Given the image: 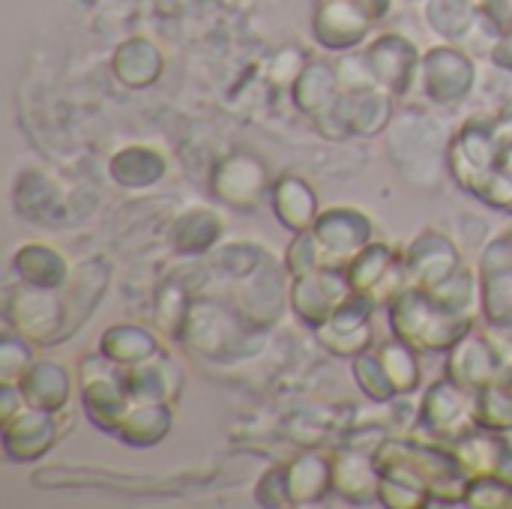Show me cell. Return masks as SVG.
<instances>
[{
  "instance_id": "obj_6",
  "label": "cell",
  "mask_w": 512,
  "mask_h": 509,
  "mask_svg": "<svg viewBox=\"0 0 512 509\" xmlns=\"http://www.w3.org/2000/svg\"><path fill=\"white\" fill-rule=\"evenodd\" d=\"M492 57H495V63H498V66H507V69H512V30H507V33H501V36H498V45H495Z\"/></svg>"
},
{
  "instance_id": "obj_3",
  "label": "cell",
  "mask_w": 512,
  "mask_h": 509,
  "mask_svg": "<svg viewBox=\"0 0 512 509\" xmlns=\"http://www.w3.org/2000/svg\"><path fill=\"white\" fill-rule=\"evenodd\" d=\"M426 15H429V24L450 39L465 36L471 30V24L480 21L477 0H432Z\"/></svg>"
},
{
  "instance_id": "obj_5",
  "label": "cell",
  "mask_w": 512,
  "mask_h": 509,
  "mask_svg": "<svg viewBox=\"0 0 512 509\" xmlns=\"http://www.w3.org/2000/svg\"><path fill=\"white\" fill-rule=\"evenodd\" d=\"M390 252L384 249V246H375V249H369L366 255H360V261L354 264V285L360 288H369V285H375L381 276H384V267H387V258Z\"/></svg>"
},
{
  "instance_id": "obj_7",
  "label": "cell",
  "mask_w": 512,
  "mask_h": 509,
  "mask_svg": "<svg viewBox=\"0 0 512 509\" xmlns=\"http://www.w3.org/2000/svg\"><path fill=\"white\" fill-rule=\"evenodd\" d=\"M369 18H381V15H387V9H390V0H354Z\"/></svg>"
},
{
  "instance_id": "obj_2",
  "label": "cell",
  "mask_w": 512,
  "mask_h": 509,
  "mask_svg": "<svg viewBox=\"0 0 512 509\" xmlns=\"http://www.w3.org/2000/svg\"><path fill=\"white\" fill-rule=\"evenodd\" d=\"M426 84H429V96L435 99H453V96L459 99L471 84V66L462 54L450 48H438L426 60Z\"/></svg>"
},
{
  "instance_id": "obj_1",
  "label": "cell",
  "mask_w": 512,
  "mask_h": 509,
  "mask_svg": "<svg viewBox=\"0 0 512 509\" xmlns=\"http://www.w3.org/2000/svg\"><path fill=\"white\" fill-rule=\"evenodd\" d=\"M369 15L354 0H330L315 21L318 39L327 48H351L357 45L369 30Z\"/></svg>"
},
{
  "instance_id": "obj_4",
  "label": "cell",
  "mask_w": 512,
  "mask_h": 509,
  "mask_svg": "<svg viewBox=\"0 0 512 509\" xmlns=\"http://www.w3.org/2000/svg\"><path fill=\"white\" fill-rule=\"evenodd\" d=\"M369 57H381V60H387V69H381L375 78L378 81H405L408 75H411V45L408 42H402L399 36H384L381 42H375V48L369 51Z\"/></svg>"
}]
</instances>
